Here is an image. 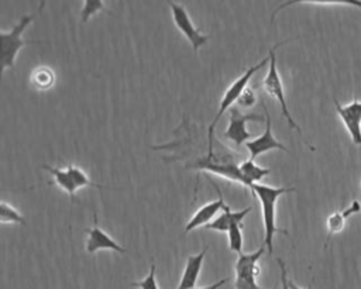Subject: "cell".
Here are the masks:
<instances>
[{"mask_svg": "<svg viewBox=\"0 0 361 289\" xmlns=\"http://www.w3.org/2000/svg\"><path fill=\"white\" fill-rule=\"evenodd\" d=\"M296 187H274L262 183H254L251 187V193L257 196V199L261 203L262 209V223H264V245L268 250V254L274 252V235L275 234H285L289 235L288 230L279 228L276 226L275 217H276V202L278 199L285 195L295 192Z\"/></svg>", "mask_w": 361, "mask_h": 289, "instance_id": "obj_1", "label": "cell"}, {"mask_svg": "<svg viewBox=\"0 0 361 289\" xmlns=\"http://www.w3.org/2000/svg\"><path fill=\"white\" fill-rule=\"evenodd\" d=\"M268 61H269V55H268L267 58H262L258 63L250 66V68H248L238 79H235V80L228 86V89L224 92V94H223V97H221V100H220V103H219V110H217L214 118L212 120V123H210L209 127H207V154H206L207 158H213V156H214L213 149H214V127H216V124L219 123V120L221 118V116L226 113V110H228L230 107H233V104L238 100L240 94H241L243 90L248 86V82L251 80V78L254 76V73H255L257 70L262 69V68L267 65Z\"/></svg>", "mask_w": 361, "mask_h": 289, "instance_id": "obj_2", "label": "cell"}, {"mask_svg": "<svg viewBox=\"0 0 361 289\" xmlns=\"http://www.w3.org/2000/svg\"><path fill=\"white\" fill-rule=\"evenodd\" d=\"M34 16L31 14H24L20 17V20L11 27L10 31H0V59H1V70L6 69H14L16 66V58L20 52V49L25 45H32V44H42L44 41H37V39H30L25 41L21 38L23 32L25 28L32 23Z\"/></svg>", "mask_w": 361, "mask_h": 289, "instance_id": "obj_3", "label": "cell"}, {"mask_svg": "<svg viewBox=\"0 0 361 289\" xmlns=\"http://www.w3.org/2000/svg\"><path fill=\"white\" fill-rule=\"evenodd\" d=\"M289 39L286 41H282V42H278L276 45H274L268 55H269V68H268V72L262 80V87L264 90L271 96L274 97L275 100H278V103L281 104V111H282V116L286 118L288 121V125L289 128L295 130L300 137H303L302 134V128L298 125V123L293 120V117L290 116V111L288 109V103H286V99H285V92H283V85H282V79L279 76V72H278V68H276V56H275V51L276 48H279L281 45L286 44Z\"/></svg>", "mask_w": 361, "mask_h": 289, "instance_id": "obj_4", "label": "cell"}, {"mask_svg": "<svg viewBox=\"0 0 361 289\" xmlns=\"http://www.w3.org/2000/svg\"><path fill=\"white\" fill-rule=\"evenodd\" d=\"M265 245L259 247L254 252H241L238 254V258L234 264V288L235 289H264L255 282V276L259 273L258 261L265 252ZM276 289V288H272Z\"/></svg>", "mask_w": 361, "mask_h": 289, "instance_id": "obj_5", "label": "cell"}, {"mask_svg": "<svg viewBox=\"0 0 361 289\" xmlns=\"http://www.w3.org/2000/svg\"><path fill=\"white\" fill-rule=\"evenodd\" d=\"M169 7H171V13H172V20L175 27L186 37V39L189 41V44L192 45V49L195 52L199 51V48H202L203 45H206V42L209 41V35L202 34L193 24L188 10L185 8V6L173 1V0H166Z\"/></svg>", "mask_w": 361, "mask_h": 289, "instance_id": "obj_6", "label": "cell"}, {"mask_svg": "<svg viewBox=\"0 0 361 289\" xmlns=\"http://www.w3.org/2000/svg\"><path fill=\"white\" fill-rule=\"evenodd\" d=\"M228 127L224 131V138L231 141L235 145H243L247 141H250V138H252V134L245 128V124L248 121H264L265 117L261 114H243L240 111V109L237 107H230L228 109Z\"/></svg>", "mask_w": 361, "mask_h": 289, "instance_id": "obj_7", "label": "cell"}, {"mask_svg": "<svg viewBox=\"0 0 361 289\" xmlns=\"http://www.w3.org/2000/svg\"><path fill=\"white\" fill-rule=\"evenodd\" d=\"M336 104V111L351 137L354 145L361 147V100L354 97L348 104H340L338 100L333 99Z\"/></svg>", "mask_w": 361, "mask_h": 289, "instance_id": "obj_8", "label": "cell"}, {"mask_svg": "<svg viewBox=\"0 0 361 289\" xmlns=\"http://www.w3.org/2000/svg\"><path fill=\"white\" fill-rule=\"evenodd\" d=\"M190 168L199 169V171H209L214 175H219L224 179L231 180V182L241 183L243 186L250 189V183L244 178L243 172L240 171V165H234L233 162H221V161H217L214 156L213 158L204 156V158L197 159Z\"/></svg>", "mask_w": 361, "mask_h": 289, "instance_id": "obj_9", "label": "cell"}, {"mask_svg": "<svg viewBox=\"0 0 361 289\" xmlns=\"http://www.w3.org/2000/svg\"><path fill=\"white\" fill-rule=\"evenodd\" d=\"M262 109L265 113V131L259 137L252 138L244 144L250 152V159H255L259 155H262L271 149H282V151L288 152V148L282 142H279L272 134L271 116H269V111H268L267 106L264 104V102H262Z\"/></svg>", "mask_w": 361, "mask_h": 289, "instance_id": "obj_10", "label": "cell"}, {"mask_svg": "<svg viewBox=\"0 0 361 289\" xmlns=\"http://www.w3.org/2000/svg\"><path fill=\"white\" fill-rule=\"evenodd\" d=\"M94 217V226L92 228H83V231L87 234V241H86V252L94 254L99 250H113L118 254H126L127 250L121 247L116 240H113L104 230H102L97 226V214L96 211L93 213Z\"/></svg>", "mask_w": 361, "mask_h": 289, "instance_id": "obj_11", "label": "cell"}, {"mask_svg": "<svg viewBox=\"0 0 361 289\" xmlns=\"http://www.w3.org/2000/svg\"><path fill=\"white\" fill-rule=\"evenodd\" d=\"M213 187L217 190V199L216 200H212V202H209V203H206V204H203L202 207H199L193 214H192V217L189 219V221L186 223V226H185V233H189V231H192V230H195V228H197V227H204L206 224H209L213 219H214V216L220 211V210H223L227 204H226V202H224V197H223V193L220 192V189L217 187V185H214L213 183Z\"/></svg>", "mask_w": 361, "mask_h": 289, "instance_id": "obj_12", "label": "cell"}, {"mask_svg": "<svg viewBox=\"0 0 361 289\" xmlns=\"http://www.w3.org/2000/svg\"><path fill=\"white\" fill-rule=\"evenodd\" d=\"M207 248L209 247H204L203 251H200L199 254L188 257L185 268H183V273L180 276V281H179V285L176 289H193L195 288L199 273H200V269L203 266V261H204Z\"/></svg>", "mask_w": 361, "mask_h": 289, "instance_id": "obj_13", "label": "cell"}, {"mask_svg": "<svg viewBox=\"0 0 361 289\" xmlns=\"http://www.w3.org/2000/svg\"><path fill=\"white\" fill-rule=\"evenodd\" d=\"M252 210V207H245L240 211H231L230 210V206L227 204L221 211L220 216L214 217L209 224L204 226V228L207 230H214V231H219V233H227L230 226L234 223V221H241L248 216V213Z\"/></svg>", "mask_w": 361, "mask_h": 289, "instance_id": "obj_14", "label": "cell"}, {"mask_svg": "<svg viewBox=\"0 0 361 289\" xmlns=\"http://www.w3.org/2000/svg\"><path fill=\"white\" fill-rule=\"evenodd\" d=\"M360 211H361V203L358 200H354L345 210H338V211H334L333 214H330L327 217V221H326V226H327L326 245H327L329 240L331 238V235L340 233L344 228L347 219L350 216L355 214V213H360Z\"/></svg>", "mask_w": 361, "mask_h": 289, "instance_id": "obj_15", "label": "cell"}, {"mask_svg": "<svg viewBox=\"0 0 361 289\" xmlns=\"http://www.w3.org/2000/svg\"><path fill=\"white\" fill-rule=\"evenodd\" d=\"M42 169L48 171L54 180L52 183H55L56 186H59L62 190H65L68 195H69V199H71V203L75 202V195H76V190L79 189L76 186V183L73 182L72 176L69 175V172L65 169V168H58V166H51V165H42Z\"/></svg>", "mask_w": 361, "mask_h": 289, "instance_id": "obj_16", "label": "cell"}, {"mask_svg": "<svg viewBox=\"0 0 361 289\" xmlns=\"http://www.w3.org/2000/svg\"><path fill=\"white\" fill-rule=\"evenodd\" d=\"M56 82V76L55 72L52 70V68L41 65L37 66L35 69H32V72L30 73V85L39 92H45L49 90L51 87H54Z\"/></svg>", "mask_w": 361, "mask_h": 289, "instance_id": "obj_17", "label": "cell"}, {"mask_svg": "<svg viewBox=\"0 0 361 289\" xmlns=\"http://www.w3.org/2000/svg\"><path fill=\"white\" fill-rule=\"evenodd\" d=\"M240 171L243 172L244 178L250 183V190L254 183H259L265 176L271 173V169L262 168L254 162V159H247L243 164H240Z\"/></svg>", "mask_w": 361, "mask_h": 289, "instance_id": "obj_18", "label": "cell"}, {"mask_svg": "<svg viewBox=\"0 0 361 289\" xmlns=\"http://www.w3.org/2000/svg\"><path fill=\"white\" fill-rule=\"evenodd\" d=\"M300 3H309V4H340V6H351L357 7L361 10V0H286L282 4H279L271 14V23L274 21L275 16L282 11L286 7H290L293 4H300Z\"/></svg>", "mask_w": 361, "mask_h": 289, "instance_id": "obj_19", "label": "cell"}, {"mask_svg": "<svg viewBox=\"0 0 361 289\" xmlns=\"http://www.w3.org/2000/svg\"><path fill=\"white\" fill-rule=\"evenodd\" d=\"M65 169L69 172V175L72 176L73 182L76 183V186L80 189V187H85V186H92V187H96V189H110L107 186H103V185H99L96 182H93L80 168H78L76 165L73 164H69L65 166Z\"/></svg>", "mask_w": 361, "mask_h": 289, "instance_id": "obj_20", "label": "cell"}, {"mask_svg": "<svg viewBox=\"0 0 361 289\" xmlns=\"http://www.w3.org/2000/svg\"><path fill=\"white\" fill-rule=\"evenodd\" d=\"M0 221L3 224H25L23 214L14 206L8 204L4 200L0 203Z\"/></svg>", "mask_w": 361, "mask_h": 289, "instance_id": "obj_21", "label": "cell"}, {"mask_svg": "<svg viewBox=\"0 0 361 289\" xmlns=\"http://www.w3.org/2000/svg\"><path fill=\"white\" fill-rule=\"evenodd\" d=\"M99 11H106L107 14H111V11L106 8L103 0H83V7L80 10V21L83 24L87 23Z\"/></svg>", "mask_w": 361, "mask_h": 289, "instance_id": "obj_22", "label": "cell"}, {"mask_svg": "<svg viewBox=\"0 0 361 289\" xmlns=\"http://www.w3.org/2000/svg\"><path fill=\"white\" fill-rule=\"evenodd\" d=\"M241 226H243L241 221H234L230 226L228 231H227V235H228V250L233 251V252H237V254L243 252V231H241Z\"/></svg>", "mask_w": 361, "mask_h": 289, "instance_id": "obj_23", "label": "cell"}, {"mask_svg": "<svg viewBox=\"0 0 361 289\" xmlns=\"http://www.w3.org/2000/svg\"><path fill=\"white\" fill-rule=\"evenodd\" d=\"M130 285L134 286V288H140V289H159L157 278H155V264H154V261L151 264L148 275L142 281H135V282H131Z\"/></svg>", "mask_w": 361, "mask_h": 289, "instance_id": "obj_24", "label": "cell"}, {"mask_svg": "<svg viewBox=\"0 0 361 289\" xmlns=\"http://www.w3.org/2000/svg\"><path fill=\"white\" fill-rule=\"evenodd\" d=\"M237 103L241 106V107H252L255 103H257V94L255 92L251 89V87H245L243 90V93L240 94Z\"/></svg>", "mask_w": 361, "mask_h": 289, "instance_id": "obj_25", "label": "cell"}, {"mask_svg": "<svg viewBox=\"0 0 361 289\" xmlns=\"http://www.w3.org/2000/svg\"><path fill=\"white\" fill-rule=\"evenodd\" d=\"M276 262H278V266L281 269V285H282V289H290L289 288V279H288V272H286V266H285V262L281 259V258H276Z\"/></svg>", "mask_w": 361, "mask_h": 289, "instance_id": "obj_26", "label": "cell"}, {"mask_svg": "<svg viewBox=\"0 0 361 289\" xmlns=\"http://www.w3.org/2000/svg\"><path fill=\"white\" fill-rule=\"evenodd\" d=\"M230 281V278H223V279H220V281H217V282H214V283H212V285H209V286H203V288H193V289H220L224 283H227Z\"/></svg>", "mask_w": 361, "mask_h": 289, "instance_id": "obj_27", "label": "cell"}, {"mask_svg": "<svg viewBox=\"0 0 361 289\" xmlns=\"http://www.w3.org/2000/svg\"><path fill=\"white\" fill-rule=\"evenodd\" d=\"M45 3H47V0H39V6H38V13H42V10H44V7H45Z\"/></svg>", "mask_w": 361, "mask_h": 289, "instance_id": "obj_28", "label": "cell"}, {"mask_svg": "<svg viewBox=\"0 0 361 289\" xmlns=\"http://www.w3.org/2000/svg\"><path fill=\"white\" fill-rule=\"evenodd\" d=\"M289 288H290V289H302V288H299L296 283H293V281H289Z\"/></svg>", "mask_w": 361, "mask_h": 289, "instance_id": "obj_29", "label": "cell"}]
</instances>
